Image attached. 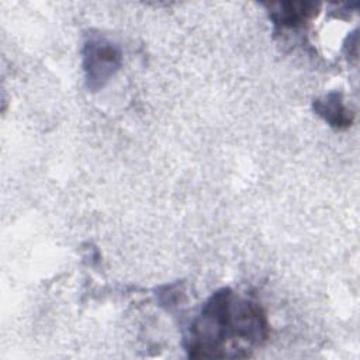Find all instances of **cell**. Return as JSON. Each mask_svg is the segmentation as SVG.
<instances>
[{"instance_id": "cell-1", "label": "cell", "mask_w": 360, "mask_h": 360, "mask_svg": "<svg viewBox=\"0 0 360 360\" xmlns=\"http://www.w3.org/2000/svg\"><path fill=\"white\" fill-rule=\"evenodd\" d=\"M270 333L264 309L252 300L219 288L202 304L184 336V349L193 359L248 357Z\"/></svg>"}, {"instance_id": "cell-2", "label": "cell", "mask_w": 360, "mask_h": 360, "mask_svg": "<svg viewBox=\"0 0 360 360\" xmlns=\"http://www.w3.org/2000/svg\"><path fill=\"white\" fill-rule=\"evenodd\" d=\"M122 55L120 48L107 38L93 35L83 45V70L86 86L91 91L103 89L120 70Z\"/></svg>"}, {"instance_id": "cell-3", "label": "cell", "mask_w": 360, "mask_h": 360, "mask_svg": "<svg viewBox=\"0 0 360 360\" xmlns=\"http://www.w3.org/2000/svg\"><path fill=\"white\" fill-rule=\"evenodd\" d=\"M269 15L278 31L302 28L314 15L319 4L312 1H281L267 4Z\"/></svg>"}, {"instance_id": "cell-4", "label": "cell", "mask_w": 360, "mask_h": 360, "mask_svg": "<svg viewBox=\"0 0 360 360\" xmlns=\"http://www.w3.org/2000/svg\"><path fill=\"white\" fill-rule=\"evenodd\" d=\"M312 108L316 115L335 129H346L353 122V112L345 105L342 91H330L321 98H315Z\"/></svg>"}, {"instance_id": "cell-5", "label": "cell", "mask_w": 360, "mask_h": 360, "mask_svg": "<svg viewBox=\"0 0 360 360\" xmlns=\"http://www.w3.org/2000/svg\"><path fill=\"white\" fill-rule=\"evenodd\" d=\"M158 298H159L160 305H163L166 308H172V307L179 305V302L184 298V290L180 283L165 285L159 290Z\"/></svg>"}]
</instances>
